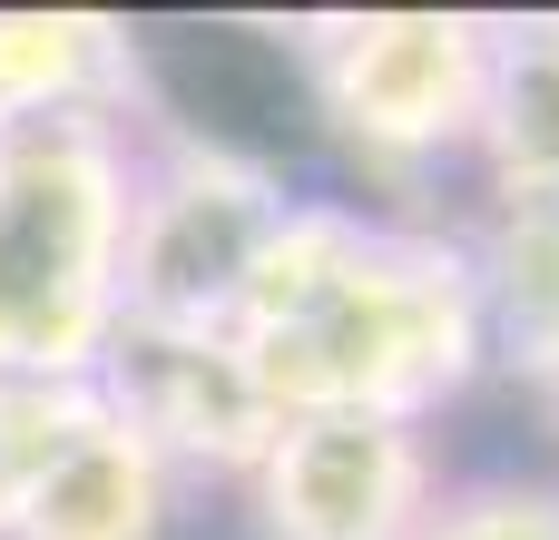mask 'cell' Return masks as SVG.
Returning <instances> with one entry per match:
<instances>
[{"label":"cell","mask_w":559,"mask_h":540,"mask_svg":"<svg viewBox=\"0 0 559 540\" xmlns=\"http://www.w3.org/2000/svg\"><path fill=\"white\" fill-rule=\"evenodd\" d=\"M226 334L285 423L295 413L423 423L491 364L472 246L373 226L354 207H285Z\"/></svg>","instance_id":"6da1fadb"},{"label":"cell","mask_w":559,"mask_h":540,"mask_svg":"<svg viewBox=\"0 0 559 540\" xmlns=\"http://www.w3.org/2000/svg\"><path fill=\"white\" fill-rule=\"evenodd\" d=\"M128 187V118L0 138V384H98L118 344Z\"/></svg>","instance_id":"7a4b0ae2"},{"label":"cell","mask_w":559,"mask_h":540,"mask_svg":"<svg viewBox=\"0 0 559 540\" xmlns=\"http://www.w3.org/2000/svg\"><path fill=\"white\" fill-rule=\"evenodd\" d=\"M285 187L216 148V138H157L128 187V256H118V334H226L275 226Z\"/></svg>","instance_id":"3957f363"},{"label":"cell","mask_w":559,"mask_h":540,"mask_svg":"<svg viewBox=\"0 0 559 540\" xmlns=\"http://www.w3.org/2000/svg\"><path fill=\"white\" fill-rule=\"evenodd\" d=\"M295 59H305L334 138L364 167L413 177V167L472 148L481 89H491V20H472V10H324L295 30Z\"/></svg>","instance_id":"277c9868"},{"label":"cell","mask_w":559,"mask_h":540,"mask_svg":"<svg viewBox=\"0 0 559 540\" xmlns=\"http://www.w3.org/2000/svg\"><path fill=\"white\" fill-rule=\"evenodd\" d=\"M265 540H423L442 512V472L423 423L373 413H295L246 472Z\"/></svg>","instance_id":"5b68a950"},{"label":"cell","mask_w":559,"mask_h":540,"mask_svg":"<svg viewBox=\"0 0 559 540\" xmlns=\"http://www.w3.org/2000/svg\"><path fill=\"white\" fill-rule=\"evenodd\" d=\"M98 394L157 443L167 472H255L285 433L275 394L236 354V334H118L98 364Z\"/></svg>","instance_id":"8992f818"},{"label":"cell","mask_w":559,"mask_h":540,"mask_svg":"<svg viewBox=\"0 0 559 540\" xmlns=\"http://www.w3.org/2000/svg\"><path fill=\"white\" fill-rule=\"evenodd\" d=\"M167 512H177V472L157 462V443L98 384H79L10 502V540H157Z\"/></svg>","instance_id":"52a82bcc"},{"label":"cell","mask_w":559,"mask_h":540,"mask_svg":"<svg viewBox=\"0 0 559 540\" xmlns=\"http://www.w3.org/2000/svg\"><path fill=\"white\" fill-rule=\"evenodd\" d=\"M128 108H138V39L108 10H0V138Z\"/></svg>","instance_id":"ba28073f"},{"label":"cell","mask_w":559,"mask_h":540,"mask_svg":"<svg viewBox=\"0 0 559 540\" xmlns=\"http://www.w3.org/2000/svg\"><path fill=\"white\" fill-rule=\"evenodd\" d=\"M472 148L501 207H559V10L491 20V89Z\"/></svg>","instance_id":"9c48e42d"},{"label":"cell","mask_w":559,"mask_h":540,"mask_svg":"<svg viewBox=\"0 0 559 540\" xmlns=\"http://www.w3.org/2000/svg\"><path fill=\"white\" fill-rule=\"evenodd\" d=\"M472 285H481V344L521 384H559V207H491L472 236Z\"/></svg>","instance_id":"30bf717a"},{"label":"cell","mask_w":559,"mask_h":540,"mask_svg":"<svg viewBox=\"0 0 559 540\" xmlns=\"http://www.w3.org/2000/svg\"><path fill=\"white\" fill-rule=\"evenodd\" d=\"M423 540H559V492L550 482H481L432 512Z\"/></svg>","instance_id":"8fae6325"},{"label":"cell","mask_w":559,"mask_h":540,"mask_svg":"<svg viewBox=\"0 0 559 540\" xmlns=\"http://www.w3.org/2000/svg\"><path fill=\"white\" fill-rule=\"evenodd\" d=\"M69 394H79V384H0V540H10V502H20V482H29V462L49 453Z\"/></svg>","instance_id":"7c38bea8"},{"label":"cell","mask_w":559,"mask_h":540,"mask_svg":"<svg viewBox=\"0 0 559 540\" xmlns=\"http://www.w3.org/2000/svg\"><path fill=\"white\" fill-rule=\"evenodd\" d=\"M540 403H550V423H559V384H550V394H540Z\"/></svg>","instance_id":"4fadbf2b"}]
</instances>
